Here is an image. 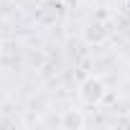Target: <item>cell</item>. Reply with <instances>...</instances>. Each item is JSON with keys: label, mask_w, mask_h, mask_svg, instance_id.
Returning a JSON list of instances; mask_svg holds the SVG:
<instances>
[{"label": "cell", "mask_w": 130, "mask_h": 130, "mask_svg": "<svg viewBox=\"0 0 130 130\" xmlns=\"http://www.w3.org/2000/svg\"><path fill=\"white\" fill-rule=\"evenodd\" d=\"M61 122H64V127H82V125H84V117H82L77 110H67L64 117H61Z\"/></svg>", "instance_id": "obj_2"}, {"label": "cell", "mask_w": 130, "mask_h": 130, "mask_svg": "<svg viewBox=\"0 0 130 130\" xmlns=\"http://www.w3.org/2000/svg\"><path fill=\"white\" fill-rule=\"evenodd\" d=\"M105 94H107V87H105V82L97 79V77H87V79L79 84V97H82V102H87V105H100V102L105 100Z\"/></svg>", "instance_id": "obj_1"}]
</instances>
